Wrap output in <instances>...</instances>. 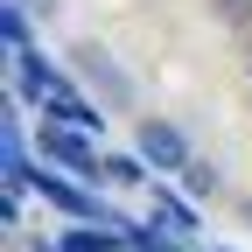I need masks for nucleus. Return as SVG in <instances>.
Masks as SVG:
<instances>
[{"instance_id": "f257e3e1", "label": "nucleus", "mask_w": 252, "mask_h": 252, "mask_svg": "<svg viewBox=\"0 0 252 252\" xmlns=\"http://www.w3.org/2000/svg\"><path fill=\"white\" fill-rule=\"evenodd\" d=\"M70 70L91 84V98H98V105L133 112V119H140V84H133V70H126V63H119L105 42H77V49H70Z\"/></svg>"}, {"instance_id": "f03ea898", "label": "nucleus", "mask_w": 252, "mask_h": 252, "mask_svg": "<svg viewBox=\"0 0 252 252\" xmlns=\"http://www.w3.org/2000/svg\"><path fill=\"white\" fill-rule=\"evenodd\" d=\"M35 154H42L49 168H63V175L91 182V189L105 182V154L91 147V133H77V126H63V119H42V133H35Z\"/></svg>"}, {"instance_id": "7ed1b4c3", "label": "nucleus", "mask_w": 252, "mask_h": 252, "mask_svg": "<svg viewBox=\"0 0 252 252\" xmlns=\"http://www.w3.org/2000/svg\"><path fill=\"white\" fill-rule=\"evenodd\" d=\"M133 147L147 154L154 168H168V175H182L189 161H196V147H189V133L175 119H133Z\"/></svg>"}, {"instance_id": "20e7f679", "label": "nucleus", "mask_w": 252, "mask_h": 252, "mask_svg": "<svg viewBox=\"0 0 252 252\" xmlns=\"http://www.w3.org/2000/svg\"><path fill=\"white\" fill-rule=\"evenodd\" d=\"M42 119H63V126H77V133H91V140H98V126H105V112L91 105V98H84V91H77L70 77H63V70H56L49 98H42Z\"/></svg>"}, {"instance_id": "39448f33", "label": "nucleus", "mask_w": 252, "mask_h": 252, "mask_svg": "<svg viewBox=\"0 0 252 252\" xmlns=\"http://www.w3.org/2000/svg\"><path fill=\"white\" fill-rule=\"evenodd\" d=\"M147 203H154V217H147V224L161 231V238H196V231H203V224H196V203H189V196H175L168 182H154V189H147Z\"/></svg>"}, {"instance_id": "423d86ee", "label": "nucleus", "mask_w": 252, "mask_h": 252, "mask_svg": "<svg viewBox=\"0 0 252 252\" xmlns=\"http://www.w3.org/2000/svg\"><path fill=\"white\" fill-rule=\"evenodd\" d=\"M147 175H154V161L140 147H126V154H105V182L112 189H147Z\"/></svg>"}, {"instance_id": "0eeeda50", "label": "nucleus", "mask_w": 252, "mask_h": 252, "mask_svg": "<svg viewBox=\"0 0 252 252\" xmlns=\"http://www.w3.org/2000/svg\"><path fill=\"white\" fill-rule=\"evenodd\" d=\"M175 182H182V189H189V196H196V203H203V196H217V189H224V175H217V161H210V154H196V161H189V168H182Z\"/></svg>"}, {"instance_id": "6e6552de", "label": "nucleus", "mask_w": 252, "mask_h": 252, "mask_svg": "<svg viewBox=\"0 0 252 252\" xmlns=\"http://www.w3.org/2000/svg\"><path fill=\"white\" fill-rule=\"evenodd\" d=\"M0 224H7V231L28 224V189H7V196H0Z\"/></svg>"}, {"instance_id": "1a4fd4ad", "label": "nucleus", "mask_w": 252, "mask_h": 252, "mask_svg": "<svg viewBox=\"0 0 252 252\" xmlns=\"http://www.w3.org/2000/svg\"><path fill=\"white\" fill-rule=\"evenodd\" d=\"M210 14L224 28H252V0H210Z\"/></svg>"}, {"instance_id": "9d476101", "label": "nucleus", "mask_w": 252, "mask_h": 252, "mask_svg": "<svg viewBox=\"0 0 252 252\" xmlns=\"http://www.w3.org/2000/svg\"><path fill=\"white\" fill-rule=\"evenodd\" d=\"M7 7H21V14H56V0H7Z\"/></svg>"}, {"instance_id": "9b49d317", "label": "nucleus", "mask_w": 252, "mask_h": 252, "mask_svg": "<svg viewBox=\"0 0 252 252\" xmlns=\"http://www.w3.org/2000/svg\"><path fill=\"white\" fill-rule=\"evenodd\" d=\"M28 252H63V238H28Z\"/></svg>"}, {"instance_id": "f8f14e48", "label": "nucleus", "mask_w": 252, "mask_h": 252, "mask_svg": "<svg viewBox=\"0 0 252 252\" xmlns=\"http://www.w3.org/2000/svg\"><path fill=\"white\" fill-rule=\"evenodd\" d=\"M245 77H252V56H245Z\"/></svg>"}]
</instances>
